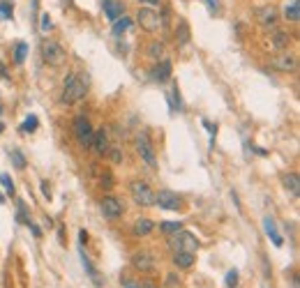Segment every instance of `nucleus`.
I'll use <instances>...</instances> for the list:
<instances>
[{
    "mask_svg": "<svg viewBox=\"0 0 300 288\" xmlns=\"http://www.w3.org/2000/svg\"><path fill=\"white\" fill-rule=\"evenodd\" d=\"M254 19L261 23L263 28H275L279 21V12L275 5H263V7L254 9Z\"/></svg>",
    "mask_w": 300,
    "mask_h": 288,
    "instance_id": "9d476101",
    "label": "nucleus"
},
{
    "mask_svg": "<svg viewBox=\"0 0 300 288\" xmlns=\"http://www.w3.org/2000/svg\"><path fill=\"white\" fill-rule=\"evenodd\" d=\"M263 231H266V235L272 240L275 247H282V244H284V237L279 235V231H277V226H275V219H272V217H266V219H263Z\"/></svg>",
    "mask_w": 300,
    "mask_h": 288,
    "instance_id": "f3484780",
    "label": "nucleus"
},
{
    "mask_svg": "<svg viewBox=\"0 0 300 288\" xmlns=\"http://www.w3.org/2000/svg\"><path fill=\"white\" fill-rule=\"evenodd\" d=\"M42 194H44L46 198H51V187H49V182H42Z\"/></svg>",
    "mask_w": 300,
    "mask_h": 288,
    "instance_id": "4c0bfd02",
    "label": "nucleus"
},
{
    "mask_svg": "<svg viewBox=\"0 0 300 288\" xmlns=\"http://www.w3.org/2000/svg\"><path fill=\"white\" fill-rule=\"evenodd\" d=\"M129 26H132V19L129 16H120L118 21H113V35L120 37L125 30H129Z\"/></svg>",
    "mask_w": 300,
    "mask_h": 288,
    "instance_id": "b1692460",
    "label": "nucleus"
},
{
    "mask_svg": "<svg viewBox=\"0 0 300 288\" xmlns=\"http://www.w3.org/2000/svg\"><path fill=\"white\" fill-rule=\"evenodd\" d=\"M0 16H2V19H12V16H14V5H12V0H0Z\"/></svg>",
    "mask_w": 300,
    "mask_h": 288,
    "instance_id": "c756f323",
    "label": "nucleus"
},
{
    "mask_svg": "<svg viewBox=\"0 0 300 288\" xmlns=\"http://www.w3.org/2000/svg\"><path fill=\"white\" fill-rule=\"evenodd\" d=\"M37 125H39L37 115H28V118H26V122H23L19 129H21V134H32V131L37 129Z\"/></svg>",
    "mask_w": 300,
    "mask_h": 288,
    "instance_id": "bb28decb",
    "label": "nucleus"
},
{
    "mask_svg": "<svg viewBox=\"0 0 300 288\" xmlns=\"http://www.w3.org/2000/svg\"><path fill=\"white\" fill-rule=\"evenodd\" d=\"M132 265L139 270V272H152L157 267V258L148 254V251H136L132 256Z\"/></svg>",
    "mask_w": 300,
    "mask_h": 288,
    "instance_id": "f8f14e48",
    "label": "nucleus"
},
{
    "mask_svg": "<svg viewBox=\"0 0 300 288\" xmlns=\"http://www.w3.org/2000/svg\"><path fill=\"white\" fill-rule=\"evenodd\" d=\"M189 39H192V32H189V23L178 16V28H176V42H178L180 49H185L189 44Z\"/></svg>",
    "mask_w": 300,
    "mask_h": 288,
    "instance_id": "dca6fc26",
    "label": "nucleus"
},
{
    "mask_svg": "<svg viewBox=\"0 0 300 288\" xmlns=\"http://www.w3.org/2000/svg\"><path fill=\"white\" fill-rule=\"evenodd\" d=\"M26 55H28V44H26V42H19V44H16V53H14L16 65H23Z\"/></svg>",
    "mask_w": 300,
    "mask_h": 288,
    "instance_id": "7c9ffc66",
    "label": "nucleus"
},
{
    "mask_svg": "<svg viewBox=\"0 0 300 288\" xmlns=\"http://www.w3.org/2000/svg\"><path fill=\"white\" fill-rule=\"evenodd\" d=\"M270 67L275 69V72H296L298 69V55L291 53V51H279L277 55H272V60H270Z\"/></svg>",
    "mask_w": 300,
    "mask_h": 288,
    "instance_id": "0eeeda50",
    "label": "nucleus"
},
{
    "mask_svg": "<svg viewBox=\"0 0 300 288\" xmlns=\"http://www.w3.org/2000/svg\"><path fill=\"white\" fill-rule=\"evenodd\" d=\"M28 228H30V231H32V233H35V235H37V237H39V235H42V228H39V226H35L32 221H30V224H28Z\"/></svg>",
    "mask_w": 300,
    "mask_h": 288,
    "instance_id": "ea45409f",
    "label": "nucleus"
},
{
    "mask_svg": "<svg viewBox=\"0 0 300 288\" xmlns=\"http://www.w3.org/2000/svg\"><path fill=\"white\" fill-rule=\"evenodd\" d=\"M0 182H2V187H5V191L14 196V191H16V187H14V180H12V178H9L7 173H0Z\"/></svg>",
    "mask_w": 300,
    "mask_h": 288,
    "instance_id": "2f4dec72",
    "label": "nucleus"
},
{
    "mask_svg": "<svg viewBox=\"0 0 300 288\" xmlns=\"http://www.w3.org/2000/svg\"><path fill=\"white\" fill-rule=\"evenodd\" d=\"M81 263H83V267H86V270H88V272H90V277H92V281H95V284H97V286H99V272H97V270H95V267H92V263H90V261H88V256H86L83 251H81Z\"/></svg>",
    "mask_w": 300,
    "mask_h": 288,
    "instance_id": "c85d7f7f",
    "label": "nucleus"
},
{
    "mask_svg": "<svg viewBox=\"0 0 300 288\" xmlns=\"http://www.w3.org/2000/svg\"><path fill=\"white\" fill-rule=\"evenodd\" d=\"M2 203H5V196H2V194H0V205H2Z\"/></svg>",
    "mask_w": 300,
    "mask_h": 288,
    "instance_id": "a18cd8bd",
    "label": "nucleus"
},
{
    "mask_svg": "<svg viewBox=\"0 0 300 288\" xmlns=\"http://www.w3.org/2000/svg\"><path fill=\"white\" fill-rule=\"evenodd\" d=\"M39 53H42V60H44L49 67H62V65L67 62V51H65L56 39H49V37L42 39Z\"/></svg>",
    "mask_w": 300,
    "mask_h": 288,
    "instance_id": "f03ea898",
    "label": "nucleus"
},
{
    "mask_svg": "<svg viewBox=\"0 0 300 288\" xmlns=\"http://www.w3.org/2000/svg\"><path fill=\"white\" fill-rule=\"evenodd\" d=\"M146 53H148V58H152V60H162V55H164V44H162V42H150Z\"/></svg>",
    "mask_w": 300,
    "mask_h": 288,
    "instance_id": "393cba45",
    "label": "nucleus"
},
{
    "mask_svg": "<svg viewBox=\"0 0 300 288\" xmlns=\"http://www.w3.org/2000/svg\"><path fill=\"white\" fill-rule=\"evenodd\" d=\"M102 9L109 21H118L120 16H125V2L122 0H102Z\"/></svg>",
    "mask_w": 300,
    "mask_h": 288,
    "instance_id": "4468645a",
    "label": "nucleus"
},
{
    "mask_svg": "<svg viewBox=\"0 0 300 288\" xmlns=\"http://www.w3.org/2000/svg\"><path fill=\"white\" fill-rule=\"evenodd\" d=\"M293 288H298V279L296 277H293Z\"/></svg>",
    "mask_w": 300,
    "mask_h": 288,
    "instance_id": "37998d69",
    "label": "nucleus"
},
{
    "mask_svg": "<svg viewBox=\"0 0 300 288\" xmlns=\"http://www.w3.org/2000/svg\"><path fill=\"white\" fill-rule=\"evenodd\" d=\"M203 127L208 129V134H210V136H215V134H217V125H212V122L203 120Z\"/></svg>",
    "mask_w": 300,
    "mask_h": 288,
    "instance_id": "c9c22d12",
    "label": "nucleus"
},
{
    "mask_svg": "<svg viewBox=\"0 0 300 288\" xmlns=\"http://www.w3.org/2000/svg\"><path fill=\"white\" fill-rule=\"evenodd\" d=\"M159 228H162V233L173 235L178 231H182V221H164V224H159Z\"/></svg>",
    "mask_w": 300,
    "mask_h": 288,
    "instance_id": "cd10ccee",
    "label": "nucleus"
},
{
    "mask_svg": "<svg viewBox=\"0 0 300 288\" xmlns=\"http://www.w3.org/2000/svg\"><path fill=\"white\" fill-rule=\"evenodd\" d=\"M0 79H5V81H9V74H7V67L0 62Z\"/></svg>",
    "mask_w": 300,
    "mask_h": 288,
    "instance_id": "58836bf2",
    "label": "nucleus"
},
{
    "mask_svg": "<svg viewBox=\"0 0 300 288\" xmlns=\"http://www.w3.org/2000/svg\"><path fill=\"white\" fill-rule=\"evenodd\" d=\"M136 23L141 26L146 32H157L159 30V14L152 7H141L136 12Z\"/></svg>",
    "mask_w": 300,
    "mask_h": 288,
    "instance_id": "6e6552de",
    "label": "nucleus"
},
{
    "mask_svg": "<svg viewBox=\"0 0 300 288\" xmlns=\"http://www.w3.org/2000/svg\"><path fill=\"white\" fill-rule=\"evenodd\" d=\"M106 155H111L113 161H120V159H122V155H120L118 148H109V152H106Z\"/></svg>",
    "mask_w": 300,
    "mask_h": 288,
    "instance_id": "e433bc0d",
    "label": "nucleus"
},
{
    "mask_svg": "<svg viewBox=\"0 0 300 288\" xmlns=\"http://www.w3.org/2000/svg\"><path fill=\"white\" fill-rule=\"evenodd\" d=\"M136 152L141 155V159L148 164L150 168H157V157H155V145L150 141L148 131H141L136 136Z\"/></svg>",
    "mask_w": 300,
    "mask_h": 288,
    "instance_id": "39448f33",
    "label": "nucleus"
},
{
    "mask_svg": "<svg viewBox=\"0 0 300 288\" xmlns=\"http://www.w3.org/2000/svg\"><path fill=\"white\" fill-rule=\"evenodd\" d=\"M166 99H169V108H171V113H180V111H182V99H180L178 85H173L171 90L166 92Z\"/></svg>",
    "mask_w": 300,
    "mask_h": 288,
    "instance_id": "412c9836",
    "label": "nucleus"
},
{
    "mask_svg": "<svg viewBox=\"0 0 300 288\" xmlns=\"http://www.w3.org/2000/svg\"><path fill=\"white\" fill-rule=\"evenodd\" d=\"M206 2H208V7L212 9V12H217V7H219V2H217V0H206Z\"/></svg>",
    "mask_w": 300,
    "mask_h": 288,
    "instance_id": "a19ab883",
    "label": "nucleus"
},
{
    "mask_svg": "<svg viewBox=\"0 0 300 288\" xmlns=\"http://www.w3.org/2000/svg\"><path fill=\"white\" fill-rule=\"evenodd\" d=\"M74 136H76V141H79L81 148H90V145H92L95 129H92V125H90V120L86 118V115L74 118Z\"/></svg>",
    "mask_w": 300,
    "mask_h": 288,
    "instance_id": "423d86ee",
    "label": "nucleus"
},
{
    "mask_svg": "<svg viewBox=\"0 0 300 288\" xmlns=\"http://www.w3.org/2000/svg\"><path fill=\"white\" fill-rule=\"evenodd\" d=\"M169 247H171V251H192V254H196L199 240L189 231H178V233L169 235Z\"/></svg>",
    "mask_w": 300,
    "mask_h": 288,
    "instance_id": "7ed1b4c3",
    "label": "nucleus"
},
{
    "mask_svg": "<svg viewBox=\"0 0 300 288\" xmlns=\"http://www.w3.org/2000/svg\"><path fill=\"white\" fill-rule=\"evenodd\" d=\"M196 256L192 251H173V265L176 267H182V270H187V267L194 265Z\"/></svg>",
    "mask_w": 300,
    "mask_h": 288,
    "instance_id": "aec40b11",
    "label": "nucleus"
},
{
    "mask_svg": "<svg viewBox=\"0 0 300 288\" xmlns=\"http://www.w3.org/2000/svg\"><path fill=\"white\" fill-rule=\"evenodd\" d=\"M152 228H155V221L148 219V217H141V219L134 221V226H132V233L136 237H146V235L152 233Z\"/></svg>",
    "mask_w": 300,
    "mask_h": 288,
    "instance_id": "6ab92c4d",
    "label": "nucleus"
},
{
    "mask_svg": "<svg viewBox=\"0 0 300 288\" xmlns=\"http://www.w3.org/2000/svg\"><path fill=\"white\" fill-rule=\"evenodd\" d=\"M90 148H95V152H97L99 157H104L106 152H109V134H106V129L102 127L99 131H95V136H92V145Z\"/></svg>",
    "mask_w": 300,
    "mask_h": 288,
    "instance_id": "2eb2a0df",
    "label": "nucleus"
},
{
    "mask_svg": "<svg viewBox=\"0 0 300 288\" xmlns=\"http://www.w3.org/2000/svg\"><path fill=\"white\" fill-rule=\"evenodd\" d=\"M2 131H5V125H2V122H0V134H2Z\"/></svg>",
    "mask_w": 300,
    "mask_h": 288,
    "instance_id": "c03bdc74",
    "label": "nucleus"
},
{
    "mask_svg": "<svg viewBox=\"0 0 300 288\" xmlns=\"http://www.w3.org/2000/svg\"><path fill=\"white\" fill-rule=\"evenodd\" d=\"M51 28H53L51 16H49V14H42V32H49Z\"/></svg>",
    "mask_w": 300,
    "mask_h": 288,
    "instance_id": "f704fd0d",
    "label": "nucleus"
},
{
    "mask_svg": "<svg viewBox=\"0 0 300 288\" xmlns=\"http://www.w3.org/2000/svg\"><path fill=\"white\" fill-rule=\"evenodd\" d=\"M270 44H272L275 51H286L289 44H291V35H289L286 30H275L272 32V37H270Z\"/></svg>",
    "mask_w": 300,
    "mask_h": 288,
    "instance_id": "a211bd4d",
    "label": "nucleus"
},
{
    "mask_svg": "<svg viewBox=\"0 0 300 288\" xmlns=\"http://www.w3.org/2000/svg\"><path fill=\"white\" fill-rule=\"evenodd\" d=\"M224 284H226V288H236V286H238V270H229V272H226Z\"/></svg>",
    "mask_w": 300,
    "mask_h": 288,
    "instance_id": "473e14b6",
    "label": "nucleus"
},
{
    "mask_svg": "<svg viewBox=\"0 0 300 288\" xmlns=\"http://www.w3.org/2000/svg\"><path fill=\"white\" fill-rule=\"evenodd\" d=\"M99 210H102V214H104L106 219H118V217H122V212H125V205H122V201L116 196H104L102 198V203H99Z\"/></svg>",
    "mask_w": 300,
    "mask_h": 288,
    "instance_id": "1a4fd4ad",
    "label": "nucleus"
},
{
    "mask_svg": "<svg viewBox=\"0 0 300 288\" xmlns=\"http://www.w3.org/2000/svg\"><path fill=\"white\" fill-rule=\"evenodd\" d=\"M155 205H159L162 210H180L182 198L171 189H162L159 194H155Z\"/></svg>",
    "mask_w": 300,
    "mask_h": 288,
    "instance_id": "9b49d317",
    "label": "nucleus"
},
{
    "mask_svg": "<svg viewBox=\"0 0 300 288\" xmlns=\"http://www.w3.org/2000/svg\"><path fill=\"white\" fill-rule=\"evenodd\" d=\"M86 95H88V79L86 76L79 74V72H72V74L65 76V81H62V97H60L62 104H76Z\"/></svg>",
    "mask_w": 300,
    "mask_h": 288,
    "instance_id": "f257e3e1",
    "label": "nucleus"
},
{
    "mask_svg": "<svg viewBox=\"0 0 300 288\" xmlns=\"http://www.w3.org/2000/svg\"><path fill=\"white\" fill-rule=\"evenodd\" d=\"M284 189L289 191L293 198H298V194H300V178H298V173H286L284 175Z\"/></svg>",
    "mask_w": 300,
    "mask_h": 288,
    "instance_id": "4be33fe9",
    "label": "nucleus"
},
{
    "mask_svg": "<svg viewBox=\"0 0 300 288\" xmlns=\"http://www.w3.org/2000/svg\"><path fill=\"white\" fill-rule=\"evenodd\" d=\"M139 2H141V5H157L159 0H139Z\"/></svg>",
    "mask_w": 300,
    "mask_h": 288,
    "instance_id": "79ce46f5",
    "label": "nucleus"
},
{
    "mask_svg": "<svg viewBox=\"0 0 300 288\" xmlns=\"http://www.w3.org/2000/svg\"><path fill=\"white\" fill-rule=\"evenodd\" d=\"M129 194H132V198H134L139 205H143V208L155 205V191L150 189L148 182H143V180L129 182Z\"/></svg>",
    "mask_w": 300,
    "mask_h": 288,
    "instance_id": "20e7f679",
    "label": "nucleus"
},
{
    "mask_svg": "<svg viewBox=\"0 0 300 288\" xmlns=\"http://www.w3.org/2000/svg\"><path fill=\"white\" fill-rule=\"evenodd\" d=\"M122 288H152V286H143V284H136V281H132V279H127V277H122Z\"/></svg>",
    "mask_w": 300,
    "mask_h": 288,
    "instance_id": "72a5a7b5",
    "label": "nucleus"
},
{
    "mask_svg": "<svg viewBox=\"0 0 300 288\" xmlns=\"http://www.w3.org/2000/svg\"><path fill=\"white\" fill-rule=\"evenodd\" d=\"M9 159H12V164H14L19 171H23V168L28 166V161H26V157H23L21 150H9Z\"/></svg>",
    "mask_w": 300,
    "mask_h": 288,
    "instance_id": "a878e982",
    "label": "nucleus"
},
{
    "mask_svg": "<svg viewBox=\"0 0 300 288\" xmlns=\"http://www.w3.org/2000/svg\"><path fill=\"white\" fill-rule=\"evenodd\" d=\"M284 16H286V21H291V23L300 21V0H291V2L286 5Z\"/></svg>",
    "mask_w": 300,
    "mask_h": 288,
    "instance_id": "5701e85b",
    "label": "nucleus"
},
{
    "mask_svg": "<svg viewBox=\"0 0 300 288\" xmlns=\"http://www.w3.org/2000/svg\"><path fill=\"white\" fill-rule=\"evenodd\" d=\"M171 72H173V67H171V62L169 60H157V65L150 69V79L155 81V83H166L169 79H171Z\"/></svg>",
    "mask_w": 300,
    "mask_h": 288,
    "instance_id": "ddd939ff",
    "label": "nucleus"
},
{
    "mask_svg": "<svg viewBox=\"0 0 300 288\" xmlns=\"http://www.w3.org/2000/svg\"><path fill=\"white\" fill-rule=\"evenodd\" d=\"M0 113H2V102H0Z\"/></svg>",
    "mask_w": 300,
    "mask_h": 288,
    "instance_id": "49530a36",
    "label": "nucleus"
}]
</instances>
